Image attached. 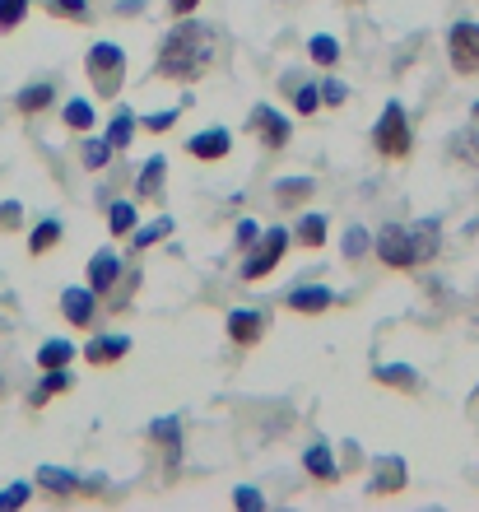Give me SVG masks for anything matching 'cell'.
Returning <instances> with one entry per match:
<instances>
[{
    "mask_svg": "<svg viewBox=\"0 0 479 512\" xmlns=\"http://www.w3.org/2000/svg\"><path fill=\"white\" fill-rule=\"evenodd\" d=\"M112 159V140H89L84 145V168H103Z\"/></svg>",
    "mask_w": 479,
    "mask_h": 512,
    "instance_id": "cell-30",
    "label": "cell"
},
{
    "mask_svg": "<svg viewBox=\"0 0 479 512\" xmlns=\"http://www.w3.org/2000/svg\"><path fill=\"white\" fill-rule=\"evenodd\" d=\"M163 233H168V219H159V224H149V229H140V233H135V238H131V243H135V252H145V247H154V243H159V238H163Z\"/></svg>",
    "mask_w": 479,
    "mask_h": 512,
    "instance_id": "cell-32",
    "label": "cell"
},
{
    "mask_svg": "<svg viewBox=\"0 0 479 512\" xmlns=\"http://www.w3.org/2000/svg\"><path fill=\"white\" fill-rule=\"evenodd\" d=\"M182 108H187V98H182L173 112H154V117H145V126H149V131H168V126L177 122V112H182Z\"/></svg>",
    "mask_w": 479,
    "mask_h": 512,
    "instance_id": "cell-36",
    "label": "cell"
},
{
    "mask_svg": "<svg viewBox=\"0 0 479 512\" xmlns=\"http://www.w3.org/2000/svg\"><path fill=\"white\" fill-rule=\"evenodd\" d=\"M335 303L331 289H321V284H303V289H293L289 294V312H303V317H317Z\"/></svg>",
    "mask_w": 479,
    "mask_h": 512,
    "instance_id": "cell-9",
    "label": "cell"
},
{
    "mask_svg": "<svg viewBox=\"0 0 479 512\" xmlns=\"http://www.w3.org/2000/svg\"><path fill=\"white\" fill-rule=\"evenodd\" d=\"M117 275H121L117 252H98L94 261H89V289H94V294H107V289L117 284Z\"/></svg>",
    "mask_w": 479,
    "mask_h": 512,
    "instance_id": "cell-13",
    "label": "cell"
},
{
    "mask_svg": "<svg viewBox=\"0 0 479 512\" xmlns=\"http://www.w3.org/2000/svg\"><path fill=\"white\" fill-rule=\"evenodd\" d=\"M307 52H312V61H317V66H335V61H340V42L321 33V38L307 42Z\"/></svg>",
    "mask_w": 479,
    "mask_h": 512,
    "instance_id": "cell-26",
    "label": "cell"
},
{
    "mask_svg": "<svg viewBox=\"0 0 479 512\" xmlns=\"http://www.w3.org/2000/svg\"><path fill=\"white\" fill-rule=\"evenodd\" d=\"M168 5H173V14H177V19H182V14H191V10H196L200 0H168Z\"/></svg>",
    "mask_w": 479,
    "mask_h": 512,
    "instance_id": "cell-42",
    "label": "cell"
},
{
    "mask_svg": "<svg viewBox=\"0 0 479 512\" xmlns=\"http://www.w3.org/2000/svg\"><path fill=\"white\" fill-rule=\"evenodd\" d=\"M321 103L340 108V103H345V84H340V80H326V84H321Z\"/></svg>",
    "mask_w": 479,
    "mask_h": 512,
    "instance_id": "cell-39",
    "label": "cell"
},
{
    "mask_svg": "<svg viewBox=\"0 0 479 512\" xmlns=\"http://www.w3.org/2000/svg\"><path fill=\"white\" fill-rule=\"evenodd\" d=\"M42 10L52 14V19H89V0H42Z\"/></svg>",
    "mask_w": 479,
    "mask_h": 512,
    "instance_id": "cell-23",
    "label": "cell"
},
{
    "mask_svg": "<svg viewBox=\"0 0 479 512\" xmlns=\"http://www.w3.org/2000/svg\"><path fill=\"white\" fill-rule=\"evenodd\" d=\"M84 70H89L98 98H117L121 80H126V52H121L117 42H94L89 56H84Z\"/></svg>",
    "mask_w": 479,
    "mask_h": 512,
    "instance_id": "cell-3",
    "label": "cell"
},
{
    "mask_svg": "<svg viewBox=\"0 0 479 512\" xmlns=\"http://www.w3.org/2000/svg\"><path fill=\"white\" fill-rule=\"evenodd\" d=\"M303 466H307V475H312V480H335V457H331V447H326V443L312 447V452L303 457Z\"/></svg>",
    "mask_w": 479,
    "mask_h": 512,
    "instance_id": "cell-21",
    "label": "cell"
},
{
    "mask_svg": "<svg viewBox=\"0 0 479 512\" xmlns=\"http://www.w3.org/2000/svg\"><path fill=\"white\" fill-rule=\"evenodd\" d=\"M163 173H168V163H163L159 154H154V159L145 163V173L135 177V191H140L145 201H154V196H159V187H163Z\"/></svg>",
    "mask_w": 479,
    "mask_h": 512,
    "instance_id": "cell-18",
    "label": "cell"
},
{
    "mask_svg": "<svg viewBox=\"0 0 479 512\" xmlns=\"http://www.w3.org/2000/svg\"><path fill=\"white\" fill-rule=\"evenodd\" d=\"M228 336H233V345H256V340L266 336V317L261 312H228Z\"/></svg>",
    "mask_w": 479,
    "mask_h": 512,
    "instance_id": "cell-8",
    "label": "cell"
},
{
    "mask_svg": "<svg viewBox=\"0 0 479 512\" xmlns=\"http://www.w3.org/2000/svg\"><path fill=\"white\" fill-rule=\"evenodd\" d=\"M247 126L256 131V140H266L270 149H280V145H289V122H284L275 108H266V103H256L252 108V117H247Z\"/></svg>",
    "mask_w": 479,
    "mask_h": 512,
    "instance_id": "cell-7",
    "label": "cell"
},
{
    "mask_svg": "<svg viewBox=\"0 0 479 512\" xmlns=\"http://www.w3.org/2000/svg\"><path fill=\"white\" fill-rule=\"evenodd\" d=\"M61 122H66L70 131H94V108H89L84 98H70L66 108H61Z\"/></svg>",
    "mask_w": 479,
    "mask_h": 512,
    "instance_id": "cell-22",
    "label": "cell"
},
{
    "mask_svg": "<svg viewBox=\"0 0 479 512\" xmlns=\"http://www.w3.org/2000/svg\"><path fill=\"white\" fill-rule=\"evenodd\" d=\"M233 503H238V508H247V512H261V508H266V499H261V489H252V485H242L238 494H233Z\"/></svg>",
    "mask_w": 479,
    "mask_h": 512,
    "instance_id": "cell-35",
    "label": "cell"
},
{
    "mask_svg": "<svg viewBox=\"0 0 479 512\" xmlns=\"http://www.w3.org/2000/svg\"><path fill=\"white\" fill-rule=\"evenodd\" d=\"M61 312H66L70 326H94V289H66Z\"/></svg>",
    "mask_w": 479,
    "mask_h": 512,
    "instance_id": "cell-10",
    "label": "cell"
},
{
    "mask_svg": "<svg viewBox=\"0 0 479 512\" xmlns=\"http://www.w3.org/2000/svg\"><path fill=\"white\" fill-rule=\"evenodd\" d=\"M214 52H219V42H214V33L205 24H177L163 38L159 75L163 80H196V75H205L214 66Z\"/></svg>",
    "mask_w": 479,
    "mask_h": 512,
    "instance_id": "cell-1",
    "label": "cell"
},
{
    "mask_svg": "<svg viewBox=\"0 0 479 512\" xmlns=\"http://www.w3.org/2000/svg\"><path fill=\"white\" fill-rule=\"evenodd\" d=\"M107 215H112V219H107V224H112V233H131L135 229V205L131 201H117Z\"/></svg>",
    "mask_w": 479,
    "mask_h": 512,
    "instance_id": "cell-28",
    "label": "cell"
},
{
    "mask_svg": "<svg viewBox=\"0 0 479 512\" xmlns=\"http://www.w3.org/2000/svg\"><path fill=\"white\" fill-rule=\"evenodd\" d=\"M38 485L47 489V494H56V499H66V494H75V489H80V480H75V475H70V471H56V466H42V471H38Z\"/></svg>",
    "mask_w": 479,
    "mask_h": 512,
    "instance_id": "cell-17",
    "label": "cell"
},
{
    "mask_svg": "<svg viewBox=\"0 0 479 512\" xmlns=\"http://www.w3.org/2000/svg\"><path fill=\"white\" fill-rule=\"evenodd\" d=\"M187 149L196 154V159L214 163V159H224L228 149H233V135H228V131H200V135H191Z\"/></svg>",
    "mask_w": 479,
    "mask_h": 512,
    "instance_id": "cell-12",
    "label": "cell"
},
{
    "mask_svg": "<svg viewBox=\"0 0 479 512\" xmlns=\"http://www.w3.org/2000/svg\"><path fill=\"white\" fill-rule=\"evenodd\" d=\"M317 108H321V89L303 84V89H298V117H312Z\"/></svg>",
    "mask_w": 479,
    "mask_h": 512,
    "instance_id": "cell-34",
    "label": "cell"
},
{
    "mask_svg": "<svg viewBox=\"0 0 479 512\" xmlns=\"http://www.w3.org/2000/svg\"><path fill=\"white\" fill-rule=\"evenodd\" d=\"M33 0H0V33H14V28L24 24V14Z\"/></svg>",
    "mask_w": 479,
    "mask_h": 512,
    "instance_id": "cell-24",
    "label": "cell"
},
{
    "mask_svg": "<svg viewBox=\"0 0 479 512\" xmlns=\"http://www.w3.org/2000/svg\"><path fill=\"white\" fill-rule=\"evenodd\" d=\"M256 243V224H252V219H242V224H238V247H252Z\"/></svg>",
    "mask_w": 479,
    "mask_h": 512,
    "instance_id": "cell-41",
    "label": "cell"
},
{
    "mask_svg": "<svg viewBox=\"0 0 479 512\" xmlns=\"http://www.w3.org/2000/svg\"><path fill=\"white\" fill-rule=\"evenodd\" d=\"M377 378H382L386 387H400V391H414V387H419V378H414L410 368H377Z\"/></svg>",
    "mask_w": 479,
    "mask_h": 512,
    "instance_id": "cell-29",
    "label": "cell"
},
{
    "mask_svg": "<svg viewBox=\"0 0 479 512\" xmlns=\"http://www.w3.org/2000/svg\"><path fill=\"white\" fill-rule=\"evenodd\" d=\"M56 98V84L52 80H38V84H28V89H19V98H14V108L24 112V117H33V112H42L47 103Z\"/></svg>",
    "mask_w": 479,
    "mask_h": 512,
    "instance_id": "cell-15",
    "label": "cell"
},
{
    "mask_svg": "<svg viewBox=\"0 0 479 512\" xmlns=\"http://www.w3.org/2000/svg\"><path fill=\"white\" fill-rule=\"evenodd\" d=\"M405 461L400 457H382L377 461V480H373V494H396V489H405Z\"/></svg>",
    "mask_w": 479,
    "mask_h": 512,
    "instance_id": "cell-14",
    "label": "cell"
},
{
    "mask_svg": "<svg viewBox=\"0 0 479 512\" xmlns=\"http://www.w3.org/2000/svg\"><path fill=\"white\" fill-rule=\"evenodd\" d=\"M154 438H159L163 447H177V419H159V424H154Z\"/></svg>",
    "mask_w": 479,
    "mask_h": 512,
    "instance_id": "cell-38",
    "label": "cell"
},
{
    "mask_svg": "<svg viewBox=\"0 0 479 512\" xmlns=\"http://www.w3.org/2000/svg\"><path fill=\"white\" fill-rule=\"evenodd\" d=\"M363 247H368V233H363V229H349L345 233V256H363Z\"/></svg>",
    "mask_w": 479,
    "mask_h": 512,
    "instance_id": "cell-40",
    "label": "cell"
},
{
    "mask_svg": "<svg viewBox=\"0 0 479 512\" xmlns=\"http://www.w3.org/2000/svg\"><path fill=\"white\" fill-rule=\"evenodd\" d=\"M19 219H24V205H19V201L0 205V229H19Z\"/></svg>",
    "mask_w": 479,
    "mask_h": 512,
    "instance_id": "cell-37",
    "label": "cell"
},
{
    "mask_svg": "<svg viewBox=\"0 0 479 512\" xmlns=\"http://www.w3.org/2000/svg\"><path fill=\"white\" fill-rule=\"evenodd\" d=\"M70 359H75V345H70V340H47V345L38 350V368H42V373H47V368H66Z\"/></svg>",
    "mask_w": 479,
    "mask_h": 512,
    "instance_id": "cell-20",
    "label": "cell"
},
{
    "mask_svg": "<svg viewBox=\"0 0 479 512\" xmlns=\"http://www.w3.org/2000/svg\"><path fill=\"white\" fill-rule=\"evenodd\" d=\"M0 391H5V378H0Z\"/></svg>",
    "mask_w": 479,
    "mask_h": 512,
    "instance_id": "cell-44",
    "label": "cell"
},
{
    "mask_svg": "<svg viewBox=\"0 0 479 512\" xmlns=\"http://www.w3.org/2000/svg\"><path fill=\"white\" fill-rule=\"evenodd\" d=\"M438 243H442V224L438 219H419V224H386L377 233V256L382 266L391 270H414L438 256Z\"/></svg>",
    "mask_w": 479,
    "mask_h": 512,
    "instance_id": "cell-2",
    "label": "cell"
},
{
    "mask_svg": "<svg viewBox=\"0 0 479 512\" xmlns=\"http://www.w3.org/2000/svg\"><path fill=\"white\" fill-rule=\"evenodd\" d=\"M61 391H70V373H66V368H47V378L33 387V396H28V401H33V405H47L52 396H61Z\"/></svg>",
    "mask_w": 479,
    "mask_h": 512,
    "instance_id": "cell-16",
    "label": "cell"
},
{
    "mask_svg": "<svg viewBox=\"0 0 479 512\" xmlns=\"http://www.w3.org/2000/svg\"><path fill=\"white\" fill-rule=\"evenodd\" d=\"M303 196H312V182H280V191H275V201L280 205H293V201H303Z\"/></svg>",
    "mask_w": 479,
    "mask_h": 512,
    "instance_id": "cell-31",
    "label": "cell"
},
{
    "mask_svg": "<svg viewBox=\"0 0 479 512\" xmlns=\"http://www.w3.org/2000/svg\"><path fill=\"white\" fill-rule=\"evenodd\" d=\"M28 494H33V489H28V485H10V489H0V512L24 508V503H28Z\"/></svg>",
    "mask_w": 479,
    "mask_h": 512,
    "instance_id": "cell-33",
    "label": "cell"
},
{
    "mask_svg": "<svg viewBox=\"0 0 479 512\" xmlns=\"http://www.w3.org/2000/svg\"><path fill=\"white\" fill-rule=\"evenodd\" d=\"M131 131H135V117H131V112H117V117H112V126H107V140H112V149H126V145H131Z\"/></svg>",
    "mask_w": 479,
    "mask_h": 512,
    "instance_id": "cell-27",
    "label": "cell"
},
{
    "mask_svg": "<svg viewBox=\"0 0 479 512\" xmlns=\"http://www.w3.org/2000/svg\"><path fill=\"white\" fill-rule=\"evenodd\" d=\"M475 122H479V103H475Z\"/></svg>",
    "mask_w": 479,
    "mask_h": 512,
    "instance_id": "cell-43",
    "label": "cell"
},
{
    "mask_svg": "<svg viewBox=\"0 0 479 512\" xmlns=\"http://www.w3.org/2000/svg\"><path fill=\"white\" fill-rule=\"evenodd\" d=\"M56 243H61V219H42L38 229H33V238H28V252H33V256H47Z\"/></svg>",
    "mask_w": 479,
    "mask_h": 512,
    "instance_id": "cell-19",
    "label": "cell"
},
{
    "mask_svg": "<svg viewBox=\"0 0 479 512\" xmlns=\"http://www.w3.org/2000/svg\"><path fill=\"white\" fill-rule=\"evenodd\" d=\"M298 243H303V247H321V243H326V219H321V215H303V224H298Z\"/></svg>",
    "mask_w": 479,
    "mask_h": 512,
    "instance_id": "cell-25",
    "label": "cell"
},
{
    "mask_svg": "<svg viewBox=\"0 0 479 512\" xmlns=\"http://www.w3.org/2000/svg\"><path fill=\"white\" fill-rule=\"evenodd\" d=\"M373 145L382 159H405V154H410V122H405V108H400V103H386V112L373 126Z\"/></svg>",
    "mask_w": 479,
    "mask_h": 512,
    "instance_id": "cell-4",
    "label": "cell"
},
{
    "mask_svg": "<svg viewBox=\"0 0 479 512\" xmlns=\"http://www.w3.org/2000/svg\"><path fill=\"white\" fill-rule=\"evenodd\" d=\"M447 52H452V66L456 70H479V24H456L452 38H447Z\"/></svg>",
    "mask_w": 479,
    "mask_h": 512,
    "instance_id": "cell-6",
    "label": "cell"
},
{
    "mask_svg": "<svg viewBox=\"0 0 479 512\" xmlns=\"http://www.w3.org/2000/svg\"><path fill=\"white\" fill-rule=\"evenodd\" d=\"M126 350H131V340L126 336H98V340H89L84 359H89L94 368H107V364H117V359H126Z\"/></svg>",
    "mask_w": 479,
    "mask_h": 512,
    "instance_id": "cell-11",
    "label": "cell"
},
{
    "mask_svg": "<svg viewBox=\"0 0 479 512\" xmlns=\"http://www.w3.org/2000/svg\"><path fill=\"white\" fill-rule=\"evenodd\" d=\"M284 247H289V229H266L261 233V247L242 261V280H266L270 270L280 266Z\"/></svg>",
    "mask_w": 479,
    "mask_h": 512,
    "instance_id": "cell-5",
    "label": "cell"
}]
</instances>
